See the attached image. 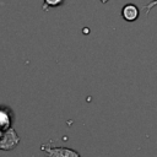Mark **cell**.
<instances>
[{
	"mask_svg": "<svg viewBox=\"0 0 157 157\" xmlns=\"http://www.w3.org/2000/svg\"><path fill=\"white\" fill-rule=\"evenodd\" d=\"M42 150L48 157H81L78 152H76L75 150H71L67 147H53L49 144L43 145Z\"/></svg>",
	"mask_w": 157,
	"mask_h": 157,
	"instance_id": "6da1fadb",
	"label": "cell"
},
{
	"mask_svg": "<svg viewBox=\"0 0 157 157\" xmlns=\"http://www.w3.org/2000/svg\"><path fill=\"white\" fill-rule=\"evenodd\" d=\"M20 142V137L16 131L10 128L5 130L0 137V150H11Z\"/></svg>",
	"mask_w": 157,
	"mask_h": 157,
	"instance_id": "7a4b0ae2",
	"label": "cell"
},
{
	"mask_svg": "<svg viewBox=\"0 0 157 157\" xmlns=\"http://www.w3.org/2000/svg\"><path fill=\"white\" fill-rule=\"evenodd\" d=\"M140 15V11H139V7L134 4H126L123 6L121 9V16L125 21L128 22H134L137 20Z\"/></svg>",
	"mask_w": 157,
	"mask_h": 157,
	"instance_id": "3957f363",
	"label": "cell"
},
{
	"mask_svg": "<svg viewBox=\"0 0 157 157\" xmlns=\"http://www.w3.org/2000/svg\"><path fill=\"white\" fill-rule=\"evenodd\" d=\"M10 125H11V117L9 114V110L0 108V130L5 131L10 129Z\"/></svg>",
	"mask_w": 157,
	"mask_h": 157,
	"instance_id": "277c9868",
	"label": "cell"
},
{
	"mask_svg": "<svg viewBox=\"0 0 157 157\" xmlns=\"http://www.w3.org/2000/svg\"><path fill=\"white\" fill-rule=\"evenodd\" d=\"M64 2V0H44V5H43V9L47 10L49 7H56L59 5H61Z\"/></svg>",
	"mask_w": 157,
	"mask_h": 157,
	"instance_id": "5b68a950",
	"label": "cell"
},
{
	"mask_svg": "<svg viewBox=\"0 0 157 157\" xmlns=\"http://www.w3.org/2000/svg\"><path fill=\"white\" fill-rule=\"evenodd\" d=\"M156 5H157V0H151V1H150V2L144 7V10L146 11V15H147V13L150 12V10H151L152 7H155Z\"/></svg>",
	"mask_w": 157,
	"mask_h": 157,
	"instance_id": "8992f818",
	"label": "cell"
}]
</instances>
